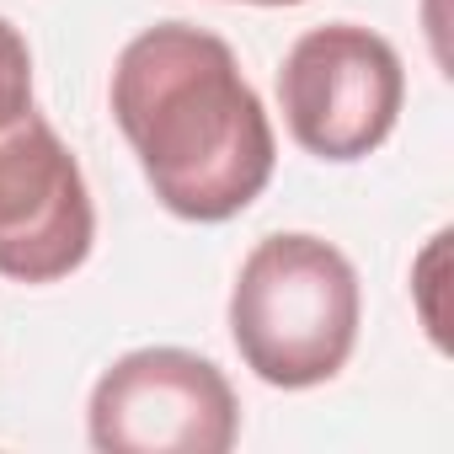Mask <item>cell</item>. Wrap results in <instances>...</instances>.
Wrapping results in <instances>:
<instances>
[{"label": "cell", "instance_id": "obj_4", "mask_svg": "<svg viewBox=\"0 0 454 454\" xmlns=\"http://www.w3.org/2000/svg\"><path fill=\"white\" fill-rule=\"evenodd\" d=\"M86 433L102 454H224L241 401L203 353L134 348L91 385Z\"/></svg>", "mask_w": 454, "mask_h": 454}, {"label": "cell", "instance_id": "obj_2", "mask_svg": "<svg viewBox=\"0 0 454 454\" xmlns=\"http://www.w3.org/2000/svg\"><path fill=\"white\" fill-rule=\"evenodd\" d=\"M364 294L353 262L305 231L247 252L231 289V337L241 364L278 390H310L342 374L358 348Z\"/></svg>", "mask_w": 454, "mask_h": 454}, {"label": "cell", "instance_id": "obj_1", "mask_svg": "<svg viewBox=\"0 0 454 454\" xmlns=\"http://www.w3.org/2000/svg\"><path fill=\"white\" fill-rule=\"evenodd\" d=\"M113 118L176 219H236L273 182L278 139L268 107L219 33L187 22L145 27L113 65Z\"/></svg>", "mask_w": 454, "mask_h": 454}, {"label": "cell", "instance_id": "obj_3", "mask_svg": "<svg viewBox=\"0 0 454 454\" xmlns=\"http://www.w3.org/2000/svg\"><path fill=\"white\" fill-rule=\"evenodd\" d=\"M278 102L300 150L316 160H364L395 134L406 70L390 38L358 22H326L284 54Z\"/></svg>", "mask_w": 454, "mask_h": 454}, {"label": "cell", "instance_id": "obj_5", "mask_svg": "<svg viewBox=\"0 0 454 454\" xmlns=\"http://www.w3.org/2000/svg\"><path fill=\"white\" fill-rule=\"evenodd\" d=\"M97 241V208L81 160L33 107L0 129V278L59 284Z\"/></svg>", "mask_w": 454, "mask_h": 454}, {"label": "cell", "instance_id": "obj_6", "mask_svg": "<svg viewBox=\"0 0 454 454\" xmlns=\"http://www.w3.org/2000/svg\"><path fill=\"white\" fill-rule=\"evenodd\" d=\"M22 113H33V54L22 33L0 17V129L17 123Z\"/></svg>", "mask_w": 454, "mask_h": 454}, {"label": "cell", "instance_id": "obj_7", "mask_svg": "<svg viewBox=\"0 0 454 454\" xmlns=\"http://www.w3.org/2000/svg\"><path fill=\"white\" fill-rule=\"evenodd\" d=\"M247 6H305V0H247Z\"/></svg>", "mask_w": 454, "mask_h": 454}]
</instances>
